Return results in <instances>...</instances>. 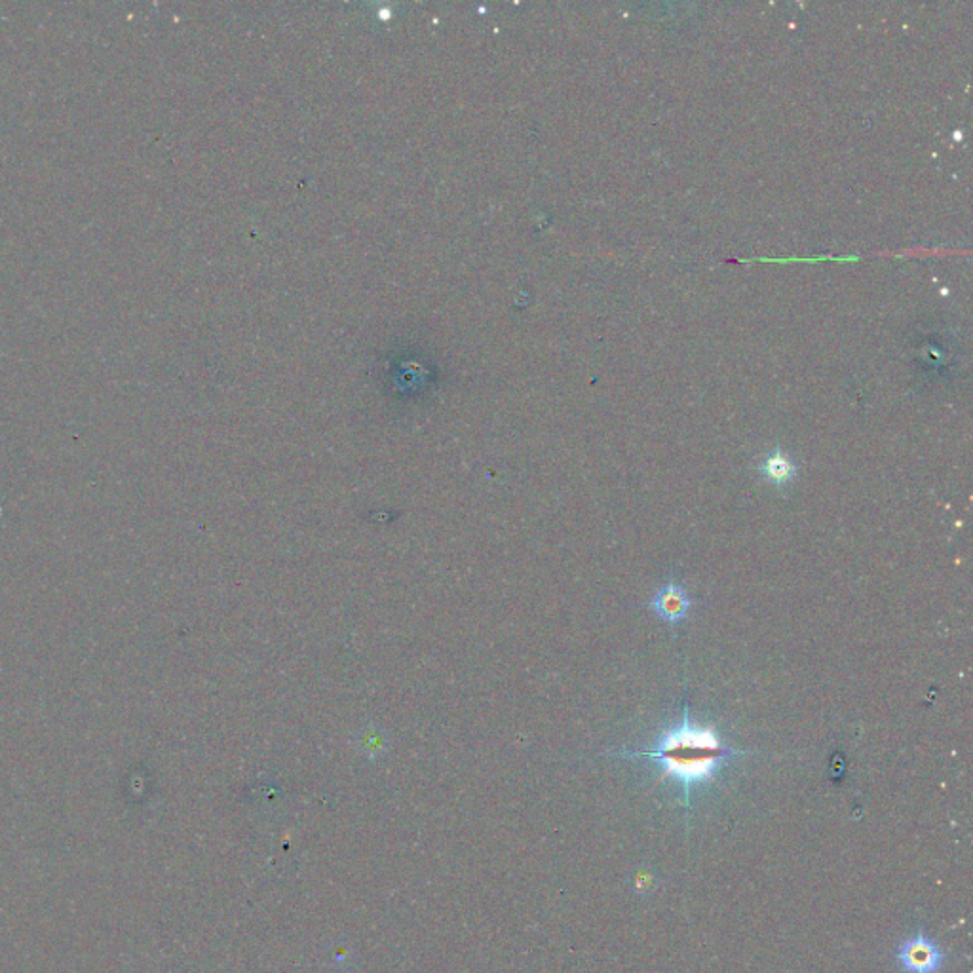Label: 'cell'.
<instances>
[{
  "label": "cell",
  "mask_w": 973,
  "mask_h": 973,
  "mask_svg": "<svg viewBox=\"0 0 973 973\" xmlns=\"http://www.w3.org/2000/svg\"><path fill=\"white\" fill-rule=\"evenodd\" d=\"M622 757H647L660 764L662 778H671L681 787L683 804L690 808V795L696 785L713 782L723 764L734 757L749 755V751L734 749L723 744L719 732L713 726H694L688 719V709H683L681 721L668 728L656 744L645 749H620Z\"/></svg>",
  "instance_id": "6da1fadb"
},
{
  "label": "cell",
  "mask_w": 973,
  "mask_h": 973,
  "mask_svg": "<svg viewBox=\"0 0 973 973\" xmlns=\"http://www.w3.org/2000/svg\"><path fill=\"white\" fill-rule=\"evenodd\" d=\"M897 960L907 973H935L943 966V953L932 939L920 932L901 943Z\"/></svg>",
  "instance_id": "7a4b0ae2"
},
{
  "label": "cell",
  "mask_w": 973,
  "mask_h": 973,
  "mask_svg": "<svg viewBox=\"0 0 973 973\" xmlns=\"http://www.w3.org/2000/svg\"><path fill=\"white\" fill-rule=\"evenodd\" d=\"M694 605H696V601L690 599L687 592L675 582L666 584L650 601V609L656 612L669 626L683 622L688 616V611Z\"/></svg>",
  "instance_id": "3957f363"
},
{
  "label": "cell",
  "mask_w": 973,
  "mask_h": 973,
  "mask_svg": "<svg viewBox=\"0 0 973 973\" xmlns=\"http://www.w3.org/2000/svg\"><path fill=\"white\" fill-rule=\"evenodd\" d=\"M797 466L793 464V460L787 457L782 451H774L770 453L768 457L764 458L763 464H761V476L772 483V485H787L791 483L795 477H797Z\"/></svg>",
  "instance_id": "277c9868"
}]
</instances>
